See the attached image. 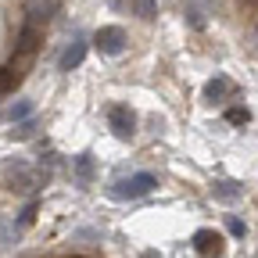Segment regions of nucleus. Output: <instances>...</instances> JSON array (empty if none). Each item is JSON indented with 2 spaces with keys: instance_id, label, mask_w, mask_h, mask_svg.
<instances>
[{
  "instance_id": "6",
  "label": "nucleus",
  "mask_w": 258,
  "mask_h": 258,
  "mask_svg": "<svg viewBox=\"0 0 258 258\" xmlns=\"http://www.w3.org/2000/svg\"><path fill=\"white\" fill-rule=\"evenodd\" d=\"M230 97H237V86H233V79H226V76H215V79H208V83H205V101H208V104H226Z\"/></svg>"
},
{
  "instance_id": "9",
  "label": "nucleus",
  "mask_w": 258,
  "mask_h": 258,
  "mask_svg": "<svg viewBox=\"0 0 258 258\" xmlns=\"http://www.w3.org/2000/svg\"><path fill=\"white\" fill-rule=\"evenodd\" d=\"M240 194H244V186H240V183H233V179H215V183H212V198H215V201L233 205Z\"/></svg>"
},
{
  "instance_id": "7",
  "label": "nucleus",
  "mask_w": 258,
  "mask_h": 258,
  "mask_svg": "<svg viewBox=\"0 0 258 258\" xmlns=\"http://www.w3.org/2000/svg\"><path fill=\"white\" fill-rule=\"evenodd\" d=\"M72 172H76V183H79V186H90V183H93L97 165H93V154H90V151H83V154L72 158Z\"/></svg>"
},
{
  "instance_id": "16",
  "label": "nucleus",
  "mask_w": 258,
  "mask_h": 258,
  "mask_svg": "<svg viewBox=\"0 0 258 258\" xmlns=\"http://www.w3.org/2000/svg\"><path fill=\"white\" fill-rule=\"evenodd\" d=\"M133 8L140 18H154V0H133Z\"/></svg>"
},
{
  "instance_id": "10",
  "label": "nucleus",
  "mask_w": 258,
  "mask_h": 258,
  "mask_svg": "<svg viewBox=\"0 0 258 258\" xmlns=\"http://www.w3.org/2000/svg\"><path fill=\"white\" fill-rule=\"evenodd\" d=\"M183 18H186L190 29H198V32L205 29V15H201V8L194 4V0H186V4H183Z\"/></svg>"
},
{
  "instance_id": "15",
  "label": "nucleus",
  "mask_w": 258,
  "mask_h": 258,
  "mask_svg": "<svg viewBox=\"0 0 258 258\" xmlns=\"http://www.w3.org/2000/svg\"><path fill=\"white\" fill-rule=\"evenodd\" d=\"M18 237V226L15 222H0V244H11Z\"/></svg>"
},
{
  "instance_id": "1",
  "label": "nucleus",
  "mask_w": 258,
  "mask_h": 258,
  "mask_svg": "<svg viewBox=\"0 0 258 258\" xmlns=\"http://www.w3.org/2000/svg\"><path fill=\"white\" fill-rule=\"evenodd\" d=\"M154 186H158V176L154 172H133V176L118 179L108 194H111L115 201H137V198H147Z\"/></svg>"
},
{
  "instance_id": "5",
  "label": "nucleus",
  "mask_w": 258,
  "mask_h": 258,
  "mask_svg": "<svg viewBox=\"0 0 258 258\" xmlns=\"http://www.w3.org/2000/svg\"><path fill=\"white\" fill-rule=\"evenodd\" d=\"M86 36H83V32H76V36H72V43L69 47H64L61 50V57H57V69L61 72H72V69H79V64H83V57H86Z\"/></svg>"
},
{
  "instance_id": "13",
  "label": "nucleus",
  "mask_w": 258,
  "mask_h": 258,
  "mask_svg": "<svg viewBox=\"0 0 258 258\" xmlns=\"http://www.w3.org/2000/svg\"><path fill=\"white\" fill-rule=\"evenodd\" d=\"M251 118V111L247 108H226V122H233V125H244Z\"/></svg>"
},
{
  "instance_id": "17",
  "label": "nucleus",
  "mask_w": 258,
  "mask_h": 258,
  "mask_svg": "<svg viewBox=\"0 0 258 258\" xmlns=\"http://www.w3.org/2000/svg\"><path fill=\"white\" fill-rule=\"evenodd\" d=\"M32 47H36V29L25 25V32H22V50H32Z\"/></svg>"
},
{
  "instance_id": "18",
  "label": "nucleus",
  "mask_w": 258,
  "mask_h": 258,
  "mask_svg": "<svg viewBox=\"0 0 258 258\" xmlns=\"http://www.w3.org/2000/svg\"><path fill=\"white\" fill-rule=\"evenodd\" d=\"M244 4H258V0H244Z\"/></svg>"
},
{
  "instance_id": "14",
  "label": "nucleus",
  "mask_w": 258,
  "mask_h": 258,
  "mask_svg": "<svg viewBox=\"0 0 258 258\" xmlns=\"http://www.w3.org/2000/svg\"><path fill=\"white\" fill-rule=\"evenodd\" d=\"M226 230H230L233 237H244L247 226H244V219H237V215H226Z\"/></svg>"
},
{
  "instance_id": "12",
  "label": "nucleus",
  "mask_w": 258,
  "mask_h": 258,
  "mask_svg": "<svg viewBox=\"0 0 258 258\" xmlns=\"http://www.w3.org/2000/svg\"><path fill=\"white\" fill-rule=\"evenodd\" d=\"M32 133H36V118H32V115L22 118V122H15V129H11V137H15V140H29Z\"/></svg>"
},
{
  "instance_id": "3",
  "label": "nucleus",
  "mask_w": 258,
  "mask_h": 258,
  "mask_svg": "<svg viewBox=\"0 0 258 258\" xmlns=\"http://www.w3.org/2000/svg\"><path fill=\"white\" fill-rule=\"evenodd\" d=\"M108 125L118 140H133L137 137V111L129 104H111L108 108Z\"/></svg>"
},
{
  "instance_id": "8",
  "label": "nucleus",
  "mask_w": 258,
  "mask_h": 258,
  "mask_svg": "<svg viewBox=\"0 0 258 258\" xmlns=\"http://www.w3.org/2000/svg\"><path fill=\"white\" fill-rule=\"evenodd\" d=\"M190 244H194V251H201V254H219L222 251V237L215 230H198L190 237Z\"/></svg>"
},
{
  "instance_id": "4",
  "label": "nucleus",
  "mask_w": 258,
  "mask_h": 258,
  "mask_svg": "<svg viewBox=\"0 0 258 258\" xmlns=\"http://www.w3.org/2000/svg\"><path fill=\"white\" fill-rule=\"evenodd\" d=\"M8 183H11L15 194H32L40 183H47V172H32L29 165H22V161H18V165L8 169Z\"/></svg>"
},
{
  "instance_id": "2",
  "label": "nucleus",
  "mask_w": 258,
  "mask_h": 258,
  "mask_svg": "<svg viewBox=\"0 0 258 258\" xmlns=\"http://www.w3.org/2000/svg\"><path fill=\"white\" fill-rule=\"evenodd\" d=\"M93 47L101 50V54H108V57H118V54H125L129 36H125L122 25H101V29L93 32Z\"/></svg>"
},
{
  "instance_id": "11",
  "label": "nucleus",
  "mask_w": 258,
  "mask_h": 258,
  "mask_svg": "<svg viewBox=\"0 0 258 258\" xmlns=\"http://www.w3.org/2000/svg\"><path fill=\"white\" fill-rule=\"evenodd\" d=\"M29 115H32V101H25V97H22V101H15V104L4 111L8 122H22V118H29Z\"/></svg>"
}]
</instances>
